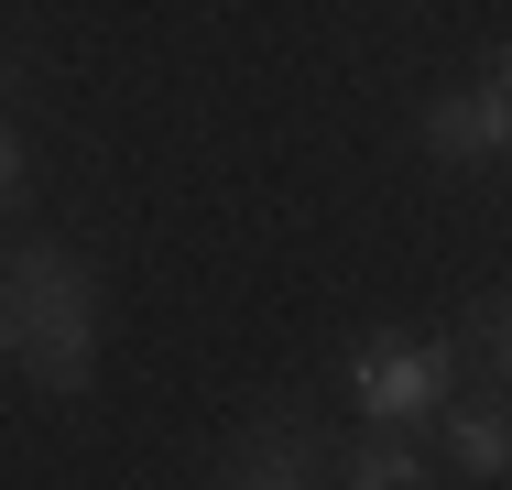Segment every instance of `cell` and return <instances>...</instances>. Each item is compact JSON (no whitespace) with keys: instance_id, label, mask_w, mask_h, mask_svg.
Returning a JSON list of instances; mask_svg holds the SVG:
<instances>
[{"instance_id":"1","label":"cell","mask_w":512,"mask_h":490,"mask_svg":"<svg viewBox=\"0 0 512 490\" xmlns=\"http://www.w3.org/2000/svg\"><path fill=\"white\" fill-rule=\"evenodd\" d=\"M0 349L55 403H77L99 382V262L77 240H11V262H0Z\"/></svg>"},{"instance_id":"2","label":"cell","mask_w":512,"mask_h":490,"mask_svg":"<svg viewBox=\"0 0 512 490\" xmlns=\"http://www.w3.org/2000/svg\"><path fill=\"white\" fill-rule=\"evenodd\" d=\"M338 382L360 403V425H425L469 371H458L447 338H349V349H338Z\"/></svg>"},{"instance_id":"3","label":"cell","mask_w":512,"mask_h":490,"mask_svg":"<svg viewBox=\"0 0 512 490\" xmlns=\"http://www.w3.org/2000/svg\"><path fill=\"white\" fill-rule=\"evenodd\" d=\"M414 142H425V164H436V175L502 164V142H512V77H502V44L480 55V77H469V88H436L425 109H414Z\"/></svg>"},{"instance_id":"4","label":"cell","mask_w":512,"mask_h":490,"mask_svg":"<svg viewBox=\"0 0 512 490\" xmlns=\"http://www.w3.org/2000/svg\"><path fill=\"white\" fill-rule=\"evenodd\" d=\"M327 425L316 414H295V403H262L240 436H229V458H218V480H240V490H306V480H327Z\"/></svg>"},{"instance_id":"5","label":"cell","mask_w":512,"mask_h":490,"mask_svg":"<svg viewBox=\"0 0 512 490\" xmlns=\"http://www.w3.org/2000/svg\"><path fill=\"white\" fill-rule=\"evenodd\" d=\"M425 425H436V447H447V469H458V480H502V469H512L502 382H480V403H436Z\"/></svg>"},{"instance_id":"6","label":"cell","mask_w":512,"mask_h":490,"mask_svg":"<svg viewBox=\"0 0 512 490\" xmlns=\"http://www.w3.org/2000/svg\"><path fill=\"white\" fill-rule=\"evenodd\" d=\"M327 480H349V490H414V480H436V469H425L414 425H360V436L327 458Z\"/></svg>"},{"instance_id":"7","label":"cell","mask_w":512,"mask_h":490,"mask_svg":"<svg viewBox=\"0 0 512 490\" xmlns=\"http://www.w3.org/2000/svg\"><path fill=\"white\" fill-rule=\"evenodd\" d=\"M447 349H458V371H469V382H502V371H512V305H502V284L469 294V316H458V338H447Z\"/></svg>"},{"instance_id":"8","label":"cell","mask_w":512,"mask_h":490,"mask_svg":"<svg viewBox=\"0 0 512 490\" xmlns=\"http://www.w3.org/2000/svg\"><path fill=\"white\" fill-rule=\"evenodd\" d=\"M22 186H33V153H22V131H0V218L22 207Z\"/></svg>"},{"instance_id":"9","label":"cell","mask_w":512,"mask_h":490,"mask_svg":"<svg viewBox=\"0 0 512 490\" xmlns=\"http://www.w3.org/2000/svg\"><path fill=\"white\" fill-rule=\"evenodd\" d=\"M22 98V55H11V33H0V109Z\"/></svg>"}]
</instances>
